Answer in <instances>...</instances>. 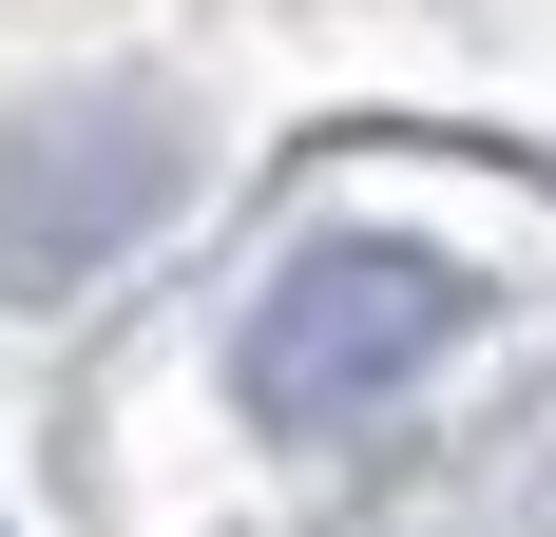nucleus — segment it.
<instances>
[{"mask_svg": "<svg viewBox=\"0 0 556 537\" xmlns=\"http://www.w3.org/2000/svg\"><path fill=\"white\" fill-rule=\"evenodd\" d=\"M460 346V268L442 250H307L250 308V403L269 423H365L403 403V365H442Z\"/></svg>", "mask_w": 556, "mask_h": 537, "instance_id": "nucleus-1", "label": "nucleus"}]
</instances>
